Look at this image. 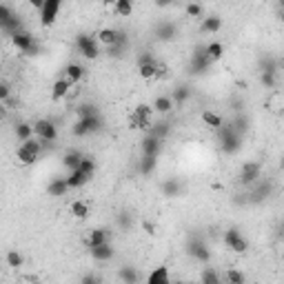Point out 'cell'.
Listing matches in <instances>:
<instances>
[{"instance_id": "cell-1", "label": "cell", "mask_w": 284, "mask_h": 284, "mask_svg": "<svg viewBox=\"0 0 284 284\" xmlns=\"http://www.w3.org/2000/svg\"><path fill=\"white\" fill-rule=\"evenodd\" d=\"M40 151H42V140L36 142V140L31 138V140H25V142L16 149V158H18L22 165H34L36 160H38Z\"/></svg>"}, {"instance_id": "cell-2", "label": "cell", "mask_w": 284, "mask_h": 284, "mask_svg": "<svg viewBox=\"0 0 284 284\" xmlns=\"http://www.w3.org/2000/svg\"><path fill=\"white\" fill-rule=\"evenodd\" d=\"M98 45H100V42H98V38H95V36H87V34H78V36H76V49L85 56L87 60H95L100 56Z\"/></svg>"}, {"instance_id": "cell-3", "label": "cell", "mask_w": 284, "mask_h": 284, "mask_svg": "<svg viewBox=\"0 0 284 284\" xmlns=\"http://www.w3.org/2000/svg\"><path fill=\"white\" fill-rule=\"evenodd\" d=\"M102 127V118L98 114H91V115H85V118H78V122L74 125V135L82 138V135H89V133H95V131Z\"/></svg>"}, {"instance_id": "cell-4", "label": "cell", "mask_w": 284, "mask_h": 284, "mask_svg": "<svg viewBox=\"0 0 284 284\" xmlns=\"http://www.w3.org/2000/svg\"><path fill=\"white\" fill-rule=\"evenodd\" d=\"M34 133L38 140H42V142H54L56 138H58V129H56V125L51 122V120H36L34 122Z\"/></svg>"}, {"instance_id": "cell-5", "label": "cell", "mask_w": 284, "mask_h": 284, "mask_svg": "<svg viewBox=\"0 0 284 284\" xmlns=\"http://www.w3.org/2000/svg\"><path fill=\"white\" fill-rule=\"evenodd\" d=\"M62 7V0H45V7L40 11V25L42 27H51L58 18V11Z\"/></svg>"}, {"instance_id": "cell-6", "label": "cell", "mask_w": 284, "mask_h": 284, "mask_svg": "<svg viewBox=\"0 0 284 284\" xmlns=\"http://www.w3.org/2000/svg\"><path fill=\"white\" fill-rule=\"evenodd\" d=\"M225 245L229 246L233 253H246V251H249V242L240 235L238 229H229V231H227V233H225Z\"/></svg>"}, {"instance_id": "cell-7", "label": "cell", "mask_w": 284, "mask_h": 284, "mask_svg": "<svg viewBox=\"0 0 284 284\" xmlns=\"http://www.w3.org/2000/svg\"><path fill=\"white\" fill-rule=\"evenodd\" d=\"M95 38H98L100 45H105V47H114V45H118V42H127L125 34H120V31L111 29V27L100 29L98 34H95Z\"/></svg>"}, {"instance_id": "cell-8", "label": "cell", "mask_w": 284, "mask_h": 284, "mask_svg": "<svg viewBox=\"0 0 284 284\" xmlns=\"http://www.w3.org/2000/svg\"><path fill=\"white\" fill-rule=\"evenodd\" d=\"M9 38H11V45H14L18 51H25V54L27 51H34V47H36L34 36L27 34V31H22V29L16 31V34H11Z\"/></svg>"}, {"instance_id": "cell-9", "label": "cell", "mask_w": 284, "mask_h": 284, "mask_svg": "<svg viewBox=\"0 0 284 284\" xmlns=\"http://www.w3.org/2000/svg\"><path fill=\"white\" fill-rule=\"evenodd\" d=\"M140 149H142V155H160V151H162V140H160L158 135L149 133L147 138H142Z\"/></svg>"}, {"instance_id": "cell-10", "label": "cell", "mask_w": 284, "mask_h": 284, "mask_svg": "<svg viewBox=\"0 0 284 284\" xmlns=\"http://www.w3.org/2000/svg\"><path fill=\"white\" fill-rule=\"evenodd\" d=\"M211 62H213V60L209 58V54H207L205 47H202V49H195V51H193V58H191V67H193V71L202 74V71L209 69Z\"/></svg>"}, {"instance_id": "cell-11", "label": "cell", "mask_w": 284, "mask_h": 284, "mask_svg": "<svg viewBox=\"0 0 284 284\" xmlns=\"http://www.w3.org/2000/svg\"><path fill=\"white\" fill-rule=\"evenodd\" d=\"M260 171H262V165H260V162H246V165L242 167V173H240V182H242V185L255 182V180L260 178Z\"/></svg>"}, {"instance_id": "cell-12", "label": "cell", "mask_w": 284, "mask_h": 284, "mask_svg": "<svg viewBox=\"0 0 284 284\" xmlns=\"http://www.w3.org/2000/svg\"><path fill=\"white\" fill-rule=\"evenodd\" d=\"M71 87H74V82H71V80H67L65 76H62V78H58L54 82V89H51V95H54V100L67 98V95H69V91H71Z\"/></svg>"}, {"instance_id": "cell-13", "label": "cell", "mask_w": 284, "mask_h": 284, "mask_svg": "<svg viewBox=\"0 0 284 284\" xmlns=\"http://www.w3.org/2000/svg\"><path fill=\"white\" fill-rule=\"evenodd\" d=\"M89 180L91 178L82 169H74V171H69V175H67V185H69L71 189H80V187H85Z\"/></svg>"}, {"instance_id": "cell-14", "label": "cell", "mask_w": 284, "mask_h": 284, "mask_svg": "<svg viewBox=\"0 0 284 284\" xmlns=\"http://www.w3.org/2000/svg\"><path fill=\"white\" fill-rule=\"evenodd\" d=\"M69 211H71V215H74V218L87 220V218H89V213H91V207H89V202H85V200H74V202H71V207H69Z\"/></svg>"}, {"instance_id": "cell-15", "label": "cell", "mask_w": 284, "mask_h": 284, "mask_svg": "<svg viewBox=\"0 0 284 284\" xmlns=\"http://www.w3.org/2000/svg\"><path fill=\"white\" fill-rule=\"evenodd\" d=\"M220 29H222V18H218V16H207V18H202V25H200V31H202V34H218Z\"/></svg>"}, {"instance_id": "cell-16", "label": "cell", "mask_w": 284, "mask_h": 284, "mask_svg": "<svg viewBox=\"0 0 284 284\" xmlns=\"http://www.w3.org/2000/svg\"><path fill=\"white\" fill-rule=\"evenodd\" d=\"M91 251V258L95 260V262H107V260L114 258V249H111L109 242H105V245H100V246H94Z\"/></svg>"}, {"instance_id": "cell-17", "label": "cell", "mask_w": 284, "mask_h": 284, "mask_svg": "<svg viewBox=\"0 0 284 284\" xmlns=\"http://www.w3.org/2000/svg\"><path fill=\"white\" fill-rule=\"evenodd\" d=\"M105 242H109V233H107L105 229H94V231H89V235H87V246H89V249L105 245Z\"/></svg>"}, {"instance_id": "cell-18", "label": "cell", "mask_w": 284, "mask_h": 284, "mask_svg": "<svg viewBox=\"0 0 284 284\" xmlns=\"http://www.w3.org/2000/svg\"><path fill=\"white\" fill-rule=\"evenodd\" d=\"M71 187L67 185V178H54V182L47 187L49 195H54V198H62V195H67V191Z\"/></svg>"}, {"instance_id": "cell-19", "label": "cell", "mask_w": 284, "mask_h": 284, "mask_svg": "<svg viewBox=\"0 0 284 284\" xmlns=\"http://www.w3.org/2000/svg\"><path fill=\"white\" fill-rule=\"evenodd\" d=\"M158 62L155 60H151V62H140L138 65V74L142 80H155V76H158Z\"/></svg>"}, {"instance_id": "cell-20", "label": "cell", "mask_w": 284, "mask_h": 284, "mask_svg": "<svg viewBox=\"0 0 284 284\" xmlns=\"http://www.w3.org/2000/svg\"><path fill=\"white\" fill-rule=\"evenodd\" d=\"M153 109H155V114H162V115L171 114V111H173V98H169V95H158V98L153 100Z\"/></svg>"}, {"instance_id": "cell-21", "label": "cell", "mask_w": 284, "mask_h": 284, "mask_svg": "<svg viewBox=\"0 0 284 284\" xmlns=\"http://www.w3.org/2000/svg\"><path fill=\"white\" fill-rule=\"evenodd\" d=\"M169 269L167 266H158V269H153L149 275H147V282L149 284H167L169 282Z\"/></svg>"}, {"instance_id": "cell-22", "label": "cell", "mask_w": 284, "mask_h": 284, "mask_svg": "<svg viewBox=\"0 0 284 284\" xmlns=\"http://www.w3.org/2000/svg\"><path fill=\"white\" fill-rule=\"evenodd\" d=\"M62 74H65V78H67V80H71L74 85H78L80 80L85 78V69H82V67H80V65H76V62H71V65H67Z\"/></svg>"}, {"instance_id": "cell-23", "label": "cell", "mask_w": 284, "mask_h": 284, "mask_svg": "<svg viewBox=\"0 0 284 284\" xmlns=\"http://www.w3.org/2000/svg\"><path fill=\"white\" fill-rule=\"evenodd\" d=\"M200 118H202V122H205L209 129H220V127L225 125V122H222V115L215 114V111H211V109L202 111V115H200Z\"/></svg>"}, {"instance_id": "cell-24", "label": "cell", "mask_w": 284, "mask_h": 284, "mask_svg": "<svg viewBox=\"0 0 284 284\" xmlns=\"http://www.w3.org/2000/svg\"><path fill=\"white\" fill-rule=\"evenodd\" d=\"M114 11L120 18H129V16L133 14V0H115Z\"/></svg>"}, {"instance_id": "cell-25", "label": "cell", "mask_w": 284, "mask_h": 284, "mask_svg": "<svg viewBox=\"0 0 284 284\" xmlns=\"http://www.w3.org/2000/svg\"><path fill=\"white\" fill-rule=\"evenodd\" d=\"M82 158H85V155L78 153V151H69V153L62 158V167H65V169H69V171H74V169H78V167H80Z\"/></svg>"}, {"instance_id": "cell-26", "label": "cell", "mask_w": 284, "mask_h": 284, "mask_svg": "<svg viewBox=\"0 0 284 284\" xmlns=\"http://www.w3.org/2000/svg\"><path fill=\"white\" fill-rule=\"evenodd\" d=\"M155 165H158V155H142V162H140V171H142V175L153 173Z\"/></svg>"}, {"instance_id": "cell-27", "label": "cell", "mask_w": 284, "mask_h": 284, "mask_svg": "<svg viewBox=\"0 0 284 284\" xmlns=\"http://www.w3.org/2000/svg\"><path fill=\"white\" fill-rule=\"evenodd\" d=\"M16 135H18L20 142H25V140H31L34 138V125H27V122H20L18 127H16Z\"/></svg>"}, {"instance_id": "cell-28", "label": "cell", "mask_w": 284, "mask_h": 284, "mask_svg": "<svg viewBox=\"0 0 284 284\" xmlns=\"http://www.w3.org/2000/svg\"><path fill=\"white\" fill-rule=\"evenodd\" d=\"M205 49H207V54H209V58L213 60V62H215V60H220L222 56H225V47L220 45V42H209V45H207Z\"/></svg>"}, {"instance_id": "cell-29", "label": "cell", "mask_w": 284, "mask_h": 284, "mask_svg": "<svg viewBox=\"0 0 284 284\" xmlns=\"http://www.w3.org/2000/svg\"><path fill=\"white\" fill-rule=\"evenodd\" d=\"M191 253H193V258L200 260V262H209L211 260V251L207 249L205 245H195L193 249H191Z\"/></svg>"}, {"instance_id": "cell-30", "label": "cell", "mask_w": 284, "mask_h": 284, "mask_svg": "<svg viewBox=\"0 0 284 284\" xmlns=\"http://www.w3.org/2000/svg\"><path fill=\"white\" fill-rule=\"evenodd\" d=\"M78 169H82L87 175H89V178H94V173H95V160H94V158H89V155H85V158H82V162H80Z\"/></svg>"}, {"instance_id": "cell-31", "label": "cell", "mask_w": 284, "mask_h": 284, "mask_svg": "<svg viewBox=\"0 0 284 284\" xmlns=\"http://www.w3.org/2000/svg\"><path fill=\"white\" fill-rule=\"evenodd\" d=\"M22 262H25V260H22V255H20L18 251H9V253H7V265H9L11 269H20Z\"/></svg>"}, {"instance_id": "cell-32", "label": "cell", "mask_w": 284, "mask_h": 284, "mask_svg": "<svg viewBox=\"0 0 284 284\" xmlns=\"http://www.w3.org/2000/svg\"><path fill=\"white\" fill-rule=\"evenodd\" d=\"M158 36L162 40H171L175 36V27L173 25H169V22H165V25H160L158 27Z\"/></svg>"}, {"instance_id": "cell-33", "label": "cell", "mask_w": 284, "mask_h": 284, "mask_svg": "<svg viewBox=\"0 0 284 284\" xmlns=\"http://www.w3.org/2000/svg\"><path fill=\"white\" fill-rule=\"evenodd\" d=\"M200 280H202L205 284H215L220 278H218V273L213 271V266H207V269L202 271V275H200Z\"/></svg>"}, {"instance_id": "cell-34", "label": "cell", "mask_w": 284, "mask_h": 284, "mask_svg": "<svg viewBox=\"0 0 284 284\" xmlns=\"http://www.w3.org/2000/svg\"><path fill=\"white\" fill-rule=\"evenodd\" d=\"M153 105H138V107H135V114H138V115H142V118H147V120H153Z\"/></svg>"}, {"instance_id": "cell-35", "label": "cell", "mask_w": 284, "mask_h": 284, "mask_svg": "<svg viewBox=\"0 0 284 284\" xmlns=\"http://www.w3.org/2000/svg\"><path fill=\"white\" fill-rule=\"evenodd\" d=\"M185 14L189 16V18H200V16H202V7H200L198 2H189V5L185 7Z\"/></svg>"}, {"instance_id": "cell-36", "label": "cell", "mask_w": 284, "mask_h": 284, "mask_svg": "<svg viewBox=\"0 0 284 284\" xmlns=\"http://www.w3.org/2000/svg\"><path fill=\"white\" fill-rule=\"evenodd\" d=\"M227 280L229 282H233V284H245V273H240V271H235V269H231L229 273H227Z\"/></svg>"}, {"instance_id": "cell-37", "label": "cell", "mask_w": 284, "mask_h": 284, "mask_svg": "<svg viewBox=\"0 0 284 284\" xmlns=\"http://www.w3.org/2000/svg\"><path fill=\"white\" fill-rule=\"evenodd\" d=\"M178 182H175V180H171V182H165V185H162V191H165V195H178Z\"/></svg>"}, {"instance_id": "cell-38", "label": "cell", "mask_w": 284, "mask_h": 284, "mask_svg": "<svg viewBox=\"0 0 284 284\" xmlns=\"http://www.w3.org/2000/svg\"><path fill=\"white\" fill-rule=\"evenodd\" d=\"M16 16L11 14V9L7 5H2L0 7V22H2V25H7V22H9V20H14Z\"/></svg>"}, {"instance_id": "cell-39", "label": "cell", "mask_w": 284, "mask_h": 284, "mask_svg": "<svg viewBox=\"0 0 284 284\" xmlns=\"http://www.w3.org/2000/svg\"><path fill=\"white\" fill-rule=\"evenodd\" d=\"M187 98H189V91H187L185 87H182V89H178V91L173 94V100H178V105H180V102H185Z\"/></svg>"}, {"instance_id": "cell-40", "label": "cell", "mask_w": 284, "mask_h": 284, "mask_svg": "<svg viewBox=\"0 0 284 284\" xmlns=\"http://www.w3.org/2000/svg\"><path fill=\"white\" fill-rule=\"evenodd\" d=\"M120 278H122V280H127V282H135V280H138V275H135L133 271L125 269V271H122V273H120Z\"/></svg>"}, {"instance_id": "cell-41", "label": "cell", "mask_w": 284, "mask_h": 284, "mask_svg": "<svg viewBox=\"0 0 284 284\" xmlns=\"http://www.w3.org/2000/svg\"><path fill=\"white\" fill-rule=\"evenodd\" d=\"M29 5L34 7V9L42 11V7H45V0H29Z\"/></svg>"}, {"instance_id": "cell-42", "label": "cell", "mask_w": 284, "mask_h": 284, "mask_svg": "<svg viewBox=\"0 0 284 284\" xmlns=\"http://www.w3.org/2000/svg\"><path fill=\"white\" fill-rule=\"evenodd\" d=\"M9 98V85H2L0 87V100H7Z\"/></svg>"}, {"instance_id": "cell-43", "label": "cell", "mask_w": 284, "mask_h": 284, "mask_svg": "<svg viewBox=\"0 0 284 284\" xmlns=\"http://www.w3.org/2000/svg\"><path fill=\"white\" fill-rule=\"evenodd\" d=\"M155 2H158L160 7H167V5H171V2H173V0H155Z\"/></svg>"}, {"instance_id": "cell-44", "label": "cell", "mask_w": 284, "mask_h": 284, "mask_svg": "<svg viewBox=\"0 0 284 284\" xmlns=\"http://www.w3.org/2000/svg\"><path fill=\"white\" fill-rule=\"evenodd\" d=\"M145 229H147V233H153V225H149V222H145Z\"/></svg>"}, {"instance_id": "cell-45", "label": "cell", "mask_w": 284, "mask_h": 284, "mask_svg": "<svg viewBox=\"0 0 284 284\" xmlns=\"http://www.w3.org/2000/svg\"><path fill=\"white\" fill-rule=\"evenodd\" d=\"M282 18H284V5H282Z\"/></svg>"}, {"instance_id": "cell-46", "label": "cell", "mask_w": 284, "mask_h": 284, "mask_svg": "<svg viewBox=\"0 0 284 284\" xmlns=\"http://www.w3.org/2000/svg\"><path fill=\"white\" fill-rule=\"evenodd\" d=\"M282 169H284V158H282Z\"/></svg>"}, {"instance_id": "cell-47", "label": "cell", "mask_w": 284, "mask_h": 284, "mask_svg": "<svg viewBox=\"0 0 284 284\" xmlns=\"http://www.w3.org/2000/svg\"><path fill=\"white\" fill-rule=\"evenodd\" d=\"M282 260H284V251H282Z\"/></svg>"}]
</instances>
